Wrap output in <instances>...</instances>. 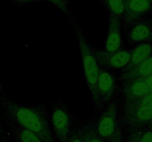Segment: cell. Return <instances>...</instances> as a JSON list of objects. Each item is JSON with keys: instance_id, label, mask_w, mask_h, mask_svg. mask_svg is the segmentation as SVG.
I'll return each mask as SVG.
<instances>
[{"instance_id": "cell-1", "label": "cell", "mask_w": 152, "mask_h": 142, "mask_svg": "<svg viewBox=\"0 0 152 142\" xmlns=\"http://www.w3.org/2000/svg\"><path fill=\"white\" fill-rule=\"evenodd\" d=\"M0 103L9 122L33 132L44 142H56L45 105H22L7 97L1 98Z\"/></svg>"}, {"instance_id": "cell-2", "label": "cell", "mask_w": 152, "mask_h": 142, "mask_svg": "<svg viewBox=\"0 0 152 142\" xmlns=\"http://www.w3.org/2000/svg\"><path fill=\"white\" fill-rule=\"evenodd\" d=\"M152 121V92L140 99L123 104L121 124L128 130L145 128Z\"/></svg>"}, {"instance_id": "cell-3", "label": "cell", "mask_w": 152, "mask_h": 142, "mask_svg": "<svg viewBox=\"0 0 152 142\" xmlns=\"http://www.w3.org/2000/svg\"><path fill=\"white\" fill-rule=\"evenodd\" d=\"M74 28L78 39L84 76L95 106L96 104V84L100 67L94 56L92 46L88 42L82 30L77 25H74Z\"/></svg>"}, {"instance_id": "cell-4", "label": "cell", "mask_w": 152, "mask_h": 142, "mask_svg": "<svg viewBox=\"0 0 152 142\" xmlns=\"http://www.w3.org/2000/svg\"><path fill=\"white\" fill-rule=\"evenodd\" d=\"M50 120L56 142H67L74 127L72 116L67 104L62 101L54 104L50 112Z\"/></svg>"}, {"instance_id": "cell-5", "label": "cell", "mask_w": 152, "mask_h": 142, "mask_svg": "<svg viewBox=\"0 0 152 142\" xmlns=\"http://www.w3.org/2000/svg\"><path fill=\"white\" fill-rule=\"evenodd\" d=\"M120 125L121 123L118 118V101L114 98L96 119V132L105 141H108L114 138Z\"/></svg>"}, {"instance_id": "cell-6", "label": "cell", "mask_w": 152, "mask_h": 142, "mask_svg": "<svg viewBox=\"0 0 152 142\" xmlns=\"http://www.w3.org/2000/svg\"><path fill=\"white\" fill-rule=\"evenodd\" d=\"M117 92V81L114 75L107 70L100 67L96 84V104L98 111L103 109L113 99Z\"/></svg>"}, {"instance_id": "cell-7", "label": "cell", "mask_w": 152, "mask_h": 142, "mask_svg": "<svg viewBox=\"0 0 152 142\" xmlns=\"http://www.w3.org/2000/svg\"><path fill=\"white\" fill-rule=\"evenodd\" d=\"M92 52L99 67L105 70H124L130 59V50L120 49L114 52L98 50L92 47Z\"/></svg>"}, {"instance_id": "cell-8", "label": "cell", "mask_w": 152, "mask_h": 142, "mask_svg": "<svg viewBox=\"0 0 152 142\" xmlns=\"http://www.w3.org/2000/svg\"><path fill=\"white\" fill-rule=\"evenodd\" d=\"M152 9V3L147 0H125L124 26L127 30Z\"/></svg>"}, {"instance_id": "cell-9", "label": "cell", "mask_w": 152, "mask_h": 142, "mask_svg": "<svg viewBox=\"0 0 152 142\" xmlns=\"http://www.w3.org/2000/svg\"><path fill=\"white\" fill-rule=\"evenodd\" d=\"M127 40L130 45L152 42V19H140L127 30Z\"/></svg>"}, {"instance_id": "cell-10", "label": "cell", "mask_w": 152, "mask_h": 142, "mask_svg": "<svg viewBox=\"0 0 152 142\" xmlns=\"http://www.w3.org/2000/svg\"><path fill=\"white\" fill-rule=\"evenodd\" d=\"M120 91L123 97V104L137 100L150 93L145 80L142 78L123 81Z\"/></svg>"}, {"instance_id": "cell-11", "label": "cell", "mask_w": 152, "mask_h": 142, "mask_svg": "<svg viewBox=\"0 0 152 142\" xmlns=\"http://www.w3.org/2000/svg\"><path fill=\"white\" fill-rule=\"evenodd\" d=\"M122 36L120 30V18L110 13L108 30L105 44V50L114 52L122 49Z\"/></svg>"}, {"instance_id": "cell-12", "label": "cell", "mask_w": 152, "mask_h": 142, "mask_svg": "<svg viewBox=\"0 0 152 142\" xmlns=\"http://www.w3.org/2000/svg\"><path fill=\"white\" fill-rule=\"evenodd\" d=\"M152 56V42L140 43L134 47L130 50V59L127 66L122 70L127 71L134 67L140 63L145 61L148 57Z\"/></svg>"}, {"instance_id": "cell-13", "label": "cell", "mask_w": 152, "mask_h": 142, "mask_svg": "<svg viewBox=\"0 0 152 142\" xmlns=\"http://www.w3.org/2000/svg\"><path fill=\"white\" fill-rule=\"evenodd\" d=\"M151 74H152V56L129 70L122 72L121 78L123 81L137 78L145 79Z\"/></svg>"}, {"instance_id": "cell-14", "label": "cell", "mask_w": 152, "mask_h": 142, "mask_svg": "<svg viewBox=\"0 0 152 142\" xmlns=\"http://www.w3.org/2000/svg\"><path fill=\"white\" fill-rule=\"evenodd\" d=\"M8 124L11 130L12 135L16 142H44L39 136L33 132L18 127L17 125L9 121Z\"/></svg>"}, {"instance_id": "cell-15", "label": "cell", "mask_w": 152, "mask_h": 142, "mask_svg": "<svg viewBox=\"0 0 152 142\" xmlns=\"http://www.w3.org/2000/svg\"><path fill=\"white\" fill-rule=\"evenodd\" d=\"M86 142H106L98 135L96 129V118L83 123Z\"/></svg>"}, {"instance_id": "cell-16", "label": "cell", "mask_w": 152, "mask_h": 142, "mask_svg": "<svg viewBox=\"0 0 152 142\" xmlns=\"http://www.w3.org/2000/svg\"><path fill=\"white\" fill-rule=\"evenodd\" d=\"M127 139L133 142H152V133L144 128L129 130Z\"/></svg>"}, {"instance_id": "cell-17", "label": "cell", "mask_w": 152, "mask_h": 142, "mask_svg": "<svg viewBox=\"0 0 152 142\" xmlns=\"http://www.w3.org/2000/svg\"><path fill=\"white\" fill-rule=\"evenodd\" d=\"M105 5L108 7L110 13L120 18L125 12V0H103Z\"/></svg>"}, {"instance_id": "cell-18", "label": "cell", "mask_w": 152, "mask_h": 142, "mask_svg": "<svg viewBox=\"0 0 152 142\" xmlns=\"http://www.w3.org/2000/svg\"><path fill=\"white\" fill-rule=\"evenodd\" d=\"M67 142H86L83 123L74 126Z\"/></svg>"}, {"instance_id": "cell-19", "label": "cell", "mask_w": 152, "mask_h": 142, "mask_svg": "<svg viewBox=\"0 0 152 142\" xmlns=\"http://www.w3.org/2000/svg\"><path fill=\"white\" fill-rule=\"evenodd\" d=\"M45 1H48L49 2L52 3L57 7H59L62 12L66 13L67 15H69V10H68V5H67L65 0H45Z\"/></svg>"}, {"instance_id": "cell-20", "label": "cell", "mask_w": 152, "mask_h": 142, "mask_svg": "<svg viewBox=\"0 0 152 142\" xmlns=\"http://www.w3.org/2000/svg\"><path fill=\"white\" fill-rule=\"evenodd\" d=\"M113 139L114 140V142H127V141H125L124 138H123L121 125L117 128V132H116Z\"/></svg>"}, {"instance_id": "cell-21", "label": "cell", "mask_w": 152, "mask_h": 142, "mask_svg": "<svg viewBox=\"0 0 152 142\" xmlns=\"http://www.w3.org/2000/svg\"><path fill=\"white\" fill-rule=\"evenodd\" d=\"M145 82L150 92H152V74L145 78Z\"/></svg>"}, {"instance_id": "cell-22", "label": "cell", "mask_w": 152, "mask_h": 142, "mask_svg": "<svg viewBox=\"0 0 152 142\" xmlns=\"http://www.w3.org/2000/svg\"><path fill=\"white\" fill-rule=\"evenodd\" d=\"M0 142H10L7 135L3 133V134L0 136Z\"/></svg>"}, {"instance_id": "cell-23", "label": "cell", "mask_w": 152, "mask_h": 142, "mask_svg": "<svg viewBox=\"0 0 152 142\" xmlns=\"http://www.w3.org/2000/svg\"><path fill=\"white\" fill-rule=\"evenodd\" d=\"M16 1H22V2H30V1H36V0H16Z\"/></svg>"}, {"instance_id": "cell-24", "label": "cell", "mask_w": 152, "mask_h": 142, "mask_svg": "<svg viewBox=\"0 0 152 142\" xmlns=\"http://www.w3.org/2000/svg\"><path fill=\"white\" fill-rule=\"evenodd\" d=\"M148 130H150V131L152 133V121L149 123V124H148Z\"/></svg>"}, {"instance_id": "cell-25", "label": "cell", "mask_w": 152, "mask_h": 142, "mask_svg": "<svg viewBox=\"0 0 152 142\" xmlns=\"http://www.w3.org/2000/svg\"><path fill=\"white\" fill-rule=\"evenodd\" d=\"M4 133V132H3V130H2V127H1V126L0 125V136L1 135Z\"/></svg>"}, {"instance_id": "cell-26", "label": "cell", "mask_w": 152, "mask_h": 142, "mask_svg": "<svg viewBox=\"0 0 152 142\" xmlns=\"http://www.w3.org/2000/svg\"><path fill=\"white\" fill-rule=\"evenodd\" d=\"M106 142H114V139H111V140H110V141H106Z\"/></svg>"}, {"instance_id": "cell-27", "label": "cell", "mask_w": 152, "mask_h": 142, "mask_svg": "<svg viewBox=\"0 0 152 142\" xmlns=\"http://www.w3.org/2000/svg\"><path fill=\"white\" fill-rule=\"evenodd\" d=\"M127 142H133V141H129L127 139Z\"/></svg>"}, {"instance_id": "cell-28", "label": "cell", "mask_w": 152, "mask_h": 142, "mask_svg": "<svg viewBox=\"0 0 152 142\" xmlns=\"http://www.w3.org/2000/svg\"><path fill=\"white\" fill-rule=\"evenodd\" d=\"M147 1H150V2H151V3H152V0H147Z\"/></svg>"}, {"instance_id": "cell-29", "label": "cell", "mask_w": 152, "mask_h": 142, "mask_svg": "<svg viewBox=\"0 0 152 142\" xmlns=\"http://www.w3.org/2000/svg\"><path fill=\"white\" fill-rule=\"evenodd\" d=\"M0 90H1V84H0Z\"/></svg>"}]
</instances>
